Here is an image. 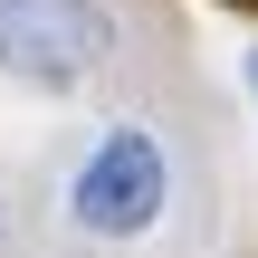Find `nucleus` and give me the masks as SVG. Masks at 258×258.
<instances>
[{
	"instance_id": "1",
	"label": "nucleus",
	"mask_w": 258,
	"mask_h": 258,
	"mask_svg": "<svg viewBox=\"0 0 258 258\" xmlns=\"http://www.w3.org/2000/svg\"><path fill=\"white\" fill-rule=\"evenodd\" d=\"M163 201H172V153H163L144 124H115V134L77 163V182H67V220H77L86 239H144V230L163 220Z\"/></svg>"
},
{
	"instance_id": "2",
	"label": "nucleus",
	"mask_w": 258,
	"mask_h": 258,
	"mask_svg": "<svg viewBox=\"0 0 258 258\" xmlns=\"http://www.w3.org/2000/svg\"><path fill=\"white\" fill-rule=\"evenodd\" d=\"M115 57L105 0H0V77L19 86H86Z\"/></svg>"
},
{
	"instance_id": "3",
	"label": "nucleus",
	"mask_w": 258,
	"mask_h": 258,
	"mask_svg": "<svg viewBox=\"0 0 258 258\" xmlns=\"http://www.w3.org/2000/svg\"><path fill=\"white\" fill-rule=\"evenodd\" d=\"M249 86H258V48H249Z\"/></svg>"
}]
</instances>
